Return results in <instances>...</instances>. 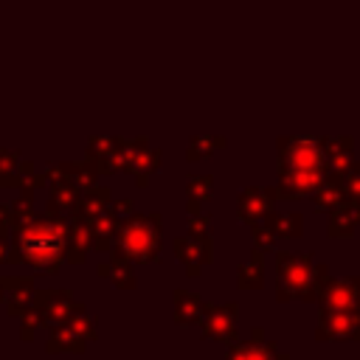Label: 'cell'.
I'll list each match as a JSON object with an SVG mask.
<instances>
[{
	"label": "cell",
	"mask_w": 360,
	"mask_h": 360,
	"mask_svg": "<svg viewBox=\"0 0 360 360\" xmlns=\"http://www.w3.org/2000/svg\"><path fill=\"white\" fill-rule=\"evenodd\" d=\"M287 163H290L292 169H321L323 155L318 152V146L298 141V143L290 146V152H287Z\"/></svg>",
	"instance_id": "1"
},
{
	"label": "cell",
	"mask_w": 360,
	"mask_h": 360,
	"mask_svg": "<svg viewBox=\"0 0 360 360\" xmlns=\"http://www.w3.org/2000/svg\"><path fill=\"white\" fill-rule=\"evenodd\" d=\"M127 245H129V250L135 253L138 250V256H149V250L155 248V228L152 225H146V222H132V228H129V236H127Z\"/></svg>",
	"instance_id": "2"
},
{
	"label": "cell",
	"mask_w": 360,
	"mask_h": 360,
	"mask_svg": "<svg viewBox=\"0 0 360 360\" xmlns=\"http://www.w3.org/2000/svg\"><path fill=\"white\" fill-rule=\"evenodd\" d=\"M281 278L284 281H292V290H301L304 281L309 278V262L301 259V256H284L281 259Z\"/></svg>",
	"instance_id": "3"
},
{
	"label": "cell",
	"mask_w": 360,
	"mask_h": 360,
	"mask_svg": "<svg viewBox=\"0 0 360 360\" xmlns=\"http://www.w3.org/2000/svg\"><path fill=\"white\" fill-rule=\"evenodd\" d=\"M205 332L211 338H225L233 332V307H217L211 309V315L205 318Z\"/></svg>",
	"instance_id": "4"
},
{
	"label": "cell",
	"mask_w": 360,
	"mask_h": 360,
	"mask_svg": "<svg viewBox=\"0 0 360 360\" xmlns=\"http://www.w3.org/2000/svg\"><path fill=\"white\" fill-rule=\"evenodd\" d=\"M323 329H329L338 338H354L357 335V321L346 312H329L323 318Z\"/></svg>",
	"instance_id": "5"
},
{
	"label": "cell",
	"mask_w": 360,
	"mask_h": 360,
	"mask_svg": "<svg viewBox=\"0 0 360 360\" xmlns=\"http://www.w3.org/2000/svg\"><path fill=\"white\" fill-rule=\"evenodd\" d=\"M231 360H273L270 349H262V346H239Z\"/></svg>",
	"instance_id": "6"
},
{
	"label": "cell",
	"mask_w": 360,
	"mask_h": 360,
	"mask_svg": "<svg viewBox=\"0 0 360 360\" xmlns=\"http://www.w3.org/2000/svg\"><path fill=\"white\" fill-rule=\"evenodd\" d=\"M177 298H183V301H188V295H186V292H180ZM177 304H180V301H177ZM188 304H194V298H191ZM180 315H183V321H188V318H191V315H188V307H183V309H177V318H180Z\"/></svg>",
	"instance_id": "7"
},
{
	"label": "cell",
	"mask_w": 360,
	"mask_h": 360,
	"mask_svg": "<svg viewBox=\"0 0 360 360\" xmlns=\"http://www.w3.org/2000/svg\"><path fill=\"white\" fill-rule=\"evenodd\" d=\"M349 186H352V188H354V191H357V188H360V172H354V174H352V183H349Z\"/></svg>",
	"instance_id": "8"
}]
</instances>
